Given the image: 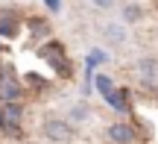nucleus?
<instances>
[{
	"instance_id": "nucleus-1",
	"label": "nucleus",
	"mask_w": 158,
	"mask_h": 144,
	"mask_svg": "<svg viewBox=\"0 0 158 144\" xmlns=\"http://www.w3.org/2000/svg\"><path fill=\"white\" fill-rule=\"evenodd\" d=\"M41 133H44L50 141H56V144H64V141L73 138V127H70V121H62V118H47V121L41 124Z\"/></svg>"
},
{
	"instance_id": "nucleus-2",
	"label": "nucleus",
	"mask_w": 158,
	"mask_h": 144,
	"mask_svg": "<svg viewBox=\"0 0 158 144\" xmlns=\"http://www.w3.org/2000/svg\"><path fill=\"white\" fill-rule=\"evenodd\" d=\"M41 56L47 59V62L53 65V68L59 71V76H70V65H68V53H64V47L59 44V41H50V44L41 47Z\"/></svg>"
},
{
	"instance_id": "nucleus-3",
	"label": "nucleus",
	"mask_w": 158,
	"mask_h": 144,
	"mask_svg": "<svg viewBox=\"0 0 158 144\" xmlns=\"http://www.w3.org/2000/svg\"><path fill=\"white\" fill-rule=\"evenodd\" d=\"M0 115H3V133L18 135V129H21V124H23V106H21V100L3 103V106H0Z\"/></svg>"
},
{
	"instance_id": "nucleus-4",
	"label": "nucleus",
	"mask_w": 158,
	"mask_h": 144,
	"mask_svg": "<svg viewBox=\"0 0 158 144\" xmlns=\"http://www.w3.org/2000/svg\"><path fill=\"white\" fill-rule=\"evenodd\" d=\"M21 97H23V85L18 82L15 71L6 68V74H0V100L12 103V100H21Z\"/></svg>"
},
{
	"instance_id": "nucleus-5",
	"label": "nucleus",
	"mask_w": 158,
	"mask_h": 144,
	"mask_svg": "<svg viewBox=\"0 0 158 144\" xmlns=\"http://www.w3.org/2000/svg\"><path fill=\"white\" fill-rule=\"evenodd\" d=\"M106 138L111 144H135L138 133H135V127H129L126 121H114L111 127L106 129Z\"/></svg>"
},
{
	"instance_id": "nucleus-6",
	"label": "nucleus",
	"mask_w": 158,
	"mask_h": 144,
	"mask_svg": "<svg viewBox=\"0 0 158 144\" xmlns=\"http://www.w3.org/2000/svg\"><path fill=\"white\" fill-rule=\"evenodd\" d=\"M18 27H21L18 12L0 9V35H3V38H15V35H18Z\"/></svg>"
},
{
	"instance_id": "nucleus-7",
	"label": "nucleus",
	"mask_w": 158,
	"mask_h": 144,
	"mask_svg": "<svg viewBox=\"0 0 158 144\" xmlns=\"http://www.w3.org/2000/svg\"><path fill=\"white\" fill-rule=\"evenodd\" d=\"M158 76V59H141L138 62V80L141 82H155Z\"/></svg>"
},
{
	"instance_id": "nucleus-8",
	"label": "nucleus",
	"mask_w": 158,
	"mask_h": 144,
	"mask_svg": "<svg viewBox=\"0 0 158 144\" xmlns=\"http://www.w3.org/2000/svg\"><path fill=\"white\" fill-rule=\"evenodd\" d=\"M129 94L126 91H117V88H111V91L106 94V103L111 106V109H117V112H129Z\"/></svg>"
},
{
	"instance_id": "nucleus-9",
	"label": "nucleus",
	"mask_w": 158,
	"mask_h": 144,
	"mask_svg": "<svg viewBox=\"0 0 158 144\" xmlns=\"http://www.w3.org/2000/svg\"><path fill=\"white\" fill-rule=\"evenodd\" d=\"M29 33H32V38H47L50 35V24L44 18H29Z\"/></svg>"
},
{
	"instance_id": "nucleus-10",
	"label": "nucleus",
	"mask_w": 158,
	"mask_h": 144,
	"mask_svg": "<svg viewBox=\"0 0 158 144\" xmlns=\"http://www.w3.org/2000/svg\"><path fill=\"white\" fill-rule=\"evenodd\" d=\"M102 35H106L111 44H123V38H126V29L123 27H117V24H108L106 29H102Z\"/></svg>"
},
{
	"instance_id": "nucleus-11",
	"label": "nucleus",
	"mask_w": 158,
	"mask_h": 144,
	"mask_svg": "<svg viewBox=\"0 0 158 144\" xmlns=\"http://www.w3.org/2000/svg\"><path fill=\"white\" fill-rule=\"evenodd\" d=\"M94 88L100 91V97H106V94L114 88V82H111V76H108V74H97L94 76Z\"/></svg>"
},
{
	"instance_id": "nucleus-12",
	"label": "nucleus",
	"mask_w": 158,
	"mask_h": 144,
	"mask_svg": "<svg viewBox=\"0 0 158 144\" xmlns=\"http://www.w3.org/2000/svg\"><path fill=\"white\" fill-rule=\"evenodd\" d=\"M100 62H106V53H102V50L88 53V59H85V68H88V74H91V76H94V68H97Z\"/></svg>"
},
{
	"instance_id": "nucleus-13",
	"label": "nucleus",
	"mask_w": 158,
	"mask_h": 144,
	"mask_svg": "<svg viewBox=\"0 0 158 144\" xmlns=\"http://www.w3.org/2000/svg\"><path fill=\"white\" fill-rule=\"evenodd\" d=\"M85 118H88V106L85 103H79V106L70 109V121H85Z\"/></svg>"
},
{
	"instance_id": "nucleus-14",
	"label": "nucleus",
	"mask_w": 158,
	"mask_h": 144,
	"mask_svg": "<svg viewBox=\"0 0 158 144\" xmlns=\"http://www.w3.org/2000/svg\"><path fill=\"white\" fill-rule=\"evenodd\" d=\"M123 18H126V21H138V18H141V6H135V3H132V6H126V9H123Z\"/></svg>"
},
{
	"instance_id": "nucleus-15",
	"label": "nucleus",
	"mask_w": 158,
	"mask_h": 144,
	"mask_svg": "<svg viewBox=\"0 0 158 144\" xmlns=\"http://www.w3.org/2000/svg\"><path fill=\"white\" fill-rule=\"evenodd\" d=\"M114 3L117 0H91V6H97V9H111Z\"/></svg>"
},
{
	"instance_id": "nucleus-16",
	"label": "nucleus",
	"mask_w": 158,
	"mask_h": 144,
	"mask_svg": "<svg viewBox=\"0 0 158 144\" xmlns=\"http://www.w3.org/2000/svg\"><path fill=\"white\" fill-rule=\"evenodd\" d=\"M44 6L50 12H59V9H62V0H44Z\"/></svg>"
},
{
	"instance_id": "nucleus-17",
	"label": "nucleus",
	"mask_w": 158,
	"mask_h": 144,
	"mask_svg": "<svg viewBox=\"0 0 158 144\" xmlns=\"http://www.w3.org/2000/svg\"><path fill=\"white\" fill-rule=\"evenodd\" d=\"M0 129H3V115H0Z\"/></svg>"
}]
</instances>
